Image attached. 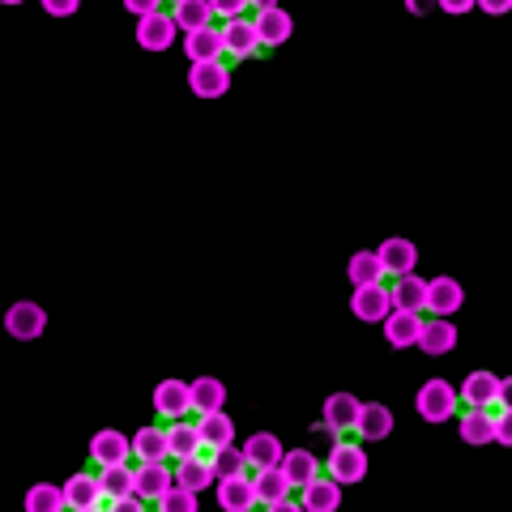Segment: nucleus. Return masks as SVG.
I'll list each match as a JSON object with an SVG mask.
<instances>
[{"label":"nucleus","instance_id":"nucleus-20","mask_svg":"<svg viewBox=\"0 0 512 512\" xmlns=\"http://www.w3.org/2000/svg\"><path fill=\"white\" fill-rule=\"evenodd\" d=\"M94 504H103V487H99V474H73L64 483V508H77V512H90Z\"/></svg>","mask_w":512,"mask_h":512},{"label":"nucleus","instance_id":"nucleus-23","mask_svg":"<svg viewBox=\"0 0 512 512\" xmlns=\"http://www.w3.org/2000/svg\"><path fill=\"white\" fill-rule=\"evenodd\" d=\"M359 397L355 393H329L325 397V427L329 431H355L359 423Z\"/></svg>","mask_w":512,"mask_h":512},{"label":"nucleus","instance_id":"nucleus-28","mask_svg":"<svg viewBox=\"0 0 512 512\" xmlns=\"http://www.w3.org/2000/svg\"><path fill=\"white\" fill-rule=\"evenodd\" d=\"M495 393H500V380H495V372H470L466 380H461V402L466 406H495Z\"/></svg>","mask_w":512,"mask_h":512},{"label":"nucleus","instance_id":"nucleus-19","mask_svg":"<svg viewBox=\"0 0 512 512\" xmlns=\"http://www.w3.org/2000/svg\"><path fill=\"white\" fill-rule=\"evenodd\" d=\"M154 410L163 414V419H188V410H192L188 384L184 380H163L154 389Z\"/></svg>","mask_w":512,"mask_h":512},{"label":"nucleus","instance_id":"nucleus-22","mask_svg":"<svg viewBox=\"0 0 512 512\" xmlns=\"http://www.w3.org/2000/svg\"><path fill=\"white\" fill-rule=\"evenodd\" d=\"M461 444H470V448L495 444V414L487 406H470L461 414Z\"/></svg>","mask_w":512,"mask_h":512},{"label":"nucleus","instance_id":"nucleus-24","mask_svg":"<svg viewBox=\"0 0 512 512\" xmlns=\"http://www.w3.org/2000/svg\"><path fill=\"white\" fill-rule=\"evenodd\" d=\"M282 440L274 436V431H256V436L244 444V457L252 470H269V466H282Z\"/></svg>","mask_w":512,"mask_h":512},{"label":"nucleus","instance_id":"nucleus-5","mask_svg":"<svg viewBox=\"0 0 512 512\" xmlns=\"http://www.w3.org/2000/svg\"><path fill=\"white\" fill-rule=\"evenodd\" d=\"M350 312H355L359 320H367V325H380V320L393 312V295H389V286H384V282L355 286V295H350Z\"/></svg>","mask_w":512,"mask_h":512},{"label":"nucleus","instance_id":"nucleus-26","mask_svg":"<svg viewBox=\"0 0 512 512\" xmlns=\"http://www.w3.org/2000/svg\"><path fill=\"white\" fill-rule=\"evenodd\" d=\"M175 483L188 487V491H205V487H214L218 478H214V466H210V453H197V457H184L180 461V470H175Z\"/></svg>","mask_w":512,"mask_h":512},{"label":"nucleus","instance_id":"nucleus-36","mask_svg":"<svg viewBox=\"0 0 512 512\" xmlns=\"http://www.w3.org/2000/svg\"><path fill=\"white\" fill-rule=\"evenodd\" d=\"M346 274H350V282H355V286L384 282V265H380L376 252H355V256H350V265H346Z\"/></svg>","mask_w":512,"mask_h":512},{"label":"nucleus","instance_id":"nucleus-39","mask_svg":"<svg viewBox=\"0 0 512 512\" xmlns=\"http://www.w3.org/2000/svg\"><path fill=\"white\" fill-rule=\"evenodd\" d=\"M210 5H214V13L222 22H231V18H244V9L252 5V0H210Z\"/></svg>","mask_w":512,"mask_h":512},{"label":"nucleus","instance_id":"nucleus-2","mask_svg":"<svg viewBox=\"0 0 512 512\" xmlns=\"http://www.w3.org/2000/svg\"><path fill=\"white\" fill-rule=\"evenodd\" d=\"M325 470H329V478H338L342 487L363 483V478H367V453H363V444H350V440L333 444V453H329V461H325Z\"/></svg>","mask_w":512,"mask_h":512},{"label":"nucleus","instance_id":"nucleus-8","mask_svg":"<svg viewBox=\"0 0 512 512\" xmlns=\"http://www.w3.org/2000/svg\"><path fill=\"white\" fill-rule=\"evenodd\" d=\"M384 325V342L393 350H406V346H419V333H423V312H406V308H393L389 316L380 320Z\"/></svg>","mask_w":512,"mask_h":512},{"label":"nucleus","instance_id":"nucleus-7","mask_svg":"<svg viewBox=\"0 0 512 512\" xmlns=\"http://www.w3.org/2000/svg\"><path fill=\"white\" fill-rule=\"evenodd\" d=\"M175 35H180V26H175V18L163 13V9L137 18V43L146 47V52H167V47L175 43Z\"/></svg>","mask_w":512,"mask_h":512},{"label":"nucleus","instance_id":"nucleus-32","mask_svg":"<svg viewBox=\"0 0 512 512\" xmlns=\"http://www.w3.org/2000/svg\"><path fill=\"white\" fill-rule=\"evenodd\" d=\"M133 457L137 461H167L171 448H167V431L163 427H141L133 436Z\"/></svg>","mask_w":512,"mask_h":512},{"label":"nucleus","instance_id":"nucleus-15","mask_svg":"<svg viewBox=\"0 0 512 512\" xmlns=\"http://www.w3.org/2000/svg\"><path fill=\"white\" fill-rule=\"evenodd\" d=\"M218 508L222 512H248V508H256V483L248 474L218 478Z\"/></svg>","mask_w":512,"mask_h":512},{"label":"nucleus","instance_id":"nucleus-43","mask_svg":"<svg viewBox=\"0 0 512 512\" xmlns=\"http://www.w3.org/2000/svg\"><path fill=\"white\" fill-rule=\"evenodd\" d=\"M478 9L491 13V18H504V13H512V0H478Z\"/></svg>","mask_w":512,"mask_h":512},{"label":"nucleus","instance_id":"nucleus-25","mask_svg":"<svg viewBox=\"0 0 512 512\" xmlns=\"http://www.w3.org/2000/svg\"><path fill=\"white\" fill-rule=\"evenodd\" d=\"M184 56L192 64L222 60V56H227V52H222V30L218 26H205V30H192V35H184Z\"/></svg>","mask_w":512,"mask_h":512},{"label":"nucleus","instance_id":"nucleus-35","mask_svg":"<svg viewBox=\"0 0 512 512\" xmlns=\"http://www.w3.org/2000/svg\"><path fill=\"white\" fill-rule=\"evenodd\" d=\"M210 466H214V478H235V474H248V457L244 448L222 444V448H210Z\"/></svg>","mask_w":512,"mask_h":512},{"label":"nucleus","instance_id":"nucleus-11","mask_svg":"<svg viewBox=\"0 0 512 512\" xmlns=\"http://www.w3.org/2000/svg\"><path fill=\"white\" fill-rule=\"evenodd\" d=\"M90 457H94V466H120V461L133 457V440H128L124 431H116V427L94 431V440H90Z\"/></svg>","mask_w":512,"mask_h":512},{"label":"nucleus","instance_id":"nucleus-9","mask_svg":"<svg viewBox=\"0 0 512 512\" xmlns=\"http://www.w3.org/2000/svg\"><path fill=\"white\" fill-rule=\"evenodd\" d=\"M222 52L231 60H252L261 52V35H256V26L248 18H231L222 22Z\"/></svg>","mask_w":512,"mask_h":512},{"label":"nucleus","instance_id":"nucleus-45","mask_svg":"<svg viewBox=\"0 0 512 512\" xmlns=\"http://www.w3.org/2000/svg\"><path fill=\"white\" fill-rule=\"evenodd\" d=\"M495 402H500V410H512V376L500 380V393H495Z\"/></svg>","mask_w":512,"mask_h":512},{"label":"nucleus","instance_id":"nucleus-40","mask_svg":"<svg viewBox=\"0 0 512 512\" xmlns=\"http://www.w3.org/2000/svg\"><path fill=\"white\" fill-rule=\"evenodd\" d=\"M495 444L512 448V410H500V414H495Z\"/></svg>","mask_w":512,"mask_h":512},{"label":"nucleus","instance_id":"nucleus-49","mask_svg":"<svg viewBox=\"0 0 512 512\" xmlns=\"http://www.w3.org/2000/svg\"><path fill=\"white\" fill-rule=\"evenodd\" d=\"M171 5H180V0H171Z\"/></svg>","mask_w":512,"mask_h":512},{"label":"nucleus","instance_id":"nucleus-29","mask_svg":"<svg viewBox=\"0 0 512 512\" xmlns=\"http://www.w3.org/2000/svg\"><path fill=\"white\" fill-rule=\"evenodd\" d=\"M188 397H192V410H222L227 406V384L214 380V376H197L188 384Z\"/></svg>","mask_w":512,"mask_h":512},{"label":"nucleus","instance_id":"nucleus-47","mask_svg":"<svg viewBox=\"0 0 512 512\" xmlns=\"http://www.w3.org/2000/svg\"><path fill=\"white\" fill-rule=\"evenodd\" d=\"M252 5H256V9H274L278 0H252Z\"/></svg>","mask_w":512,"mask_h":512},{"label":"nucleus","instance_id":"nucleus-6","mask_svg":"<svg viewBox=\"0 0 512 512\" xmlns=\"http://www.w3.org/2000/svg\"><path fill=\"white\" fill-rule=\"evenodd\" d=\"M256 504H265V508H274V512H286V508H295L291 504V478L282 474V466H269V470H256Z\"/></svg>","mask_w":512,"mask_h":512},{"label":"nucleus","instance_id":"nucleus-27","mask_svg":"<svg viewBox=\"0 0 512 512\" xmlns=\"http://www.w3.org/2000/svg\"><path fill=\"white\" fill-rule=\"evenodd\" d=\"M171 18H175V26L184 30V35H192V30H205V26H214V5L210 0H180V5L171 9Z\"/></svg>","mask_w":512,"mask_h":512},{"label":"nucleus","instance_id":"nucleus-31","mask_svg":"<svg viewBox=\"0 0 512 512\" xmlns=\"http://www.w3.org/2000/svg\"><path fill=\"white\" fill-rule=\"evenodd\" d=\"M167 448H171V457H175V461L197 457V453H201L197 423H188V419H171V427H167Z\"/></svg>","mask_w":512,"mask_h":512},{"label":"nucleus","instance_id":"nucleus-41","mask_svg":"<svg viewBox=\"0 0 512 512\" xmlns=\"http://www.w3.org/2000/svg\"><path fill=\"white\" fill-rule=\"evenodd\" d=\"M43 9L52 13V18H73V13L82 9V0H43Z\"/></svg>","mask_w":512,"mask_h":512},{"label":"nucleus","instance_id":"nucleus-38","mask_svg":"<svg viewBox=\"0 0 512 512\" xmlns=\"http://www.w3.org/2000/svg\"><path fill=\"white\" fill-rule=\"evenodd\" d=\"M158 508L163 512H197V491H188V487H167L163 495H158Z\"/></svg>","mask_w":512,"mask_h":512},{"label":"nucleus","instance_id":"nucleus-13","mask_svg":"<svg viewBox=\"0 0 512 512\" xmlns=\"http://www.w3.org/2000/svg\"><path fill=\"white\" fill-rule=\"evenodd\" d=\"M133 487L146 504H158V495H163L167 487H175V470H167L163 461H141V466L133 470Z\"/></svg>","mask_w":512,"mask_h":512},{"label":"nucleus","instance_id":"nucleus-33","mask_svg":"<svg viewBox=\"0 0 512 512\" xmlns=\"http://www.w3.org/2000/svg\"><path fill=\"white\" fill-rule=\"evenodd\" d=\"M282 474L291 478V487H303L320 474V461L308 453V448H291V453H282Z\"/></svg>","mask_w":512,"mask_h":512},{"label":"nucleus","instance_id":"nucleus-42","mask_svg":"<svg viewBox=\"0 0 512 512\" xmlns=\"http://www.w3.org/2000/svg\"><path fill=\"white\" fill-rule=\"evenodd\" d=\"M163 0H124V9L133 13V18H146V13H154Z\"/></svg>","mask_w":512,"mask_h":512},{"label":"nucleus","instance_id":"nucleus-1","mask_svg":"<svg viewBox=\"0 0 512 512\" xmlns=\"http://www.w3.org/2000/svg\"><path fill=\"white\" fill-rule=\"evenodd\" d=\"M457 406H461V397L448 380H427L423 389L414 393V410H419L427 423H448L457 414Z\"/></svg>","mask_w":512,"mask_h":512},{"label":"nucleus","instance_id":"nucleus-37","mask_svg":"<svg viewBox=\"0 0 512 512\" xmlns=\"http://www.w3.org/2000/svg\"><path fill=\"white\" fill-rule=\"evenodd\" d=\"M60 508H64V487L39 483L26 491V512H60Z\"/></svg>","mask_w":512,"mask_h":512},{"label":"nucleus","instance_id":"nucleus-21","mask_svg":"<svg viewBox=\"0 0 512 512\" xmlns=\"http://www.w3.org/2000/svg\"><path fill=\"white\" fill-rule=\"evenodd\" d=\"M197 436H201V448L235 444V423H231V414H227V410H201Z\"/></svg>","mask_w":512,"mask_h":512},{"label":"nucleus","instance_id":"nucleus-10","mask_svg":"<svg viewBox=\"0 0 512 512\" xmlns=\"http://www.w3.org/2000/svg\"><path fill=\"white\" fill-rule=\"evenodd\" d=\"M252 26H256V35H261V47H282L286 39L295 35V18H291V13H286L282 5H274V9H256Z\"/></svg>","mask_w":512,"mask_h":512},{"label":"nucleus","instance_id":"nucleus-18","mask_svg":"<svg viewBox=\"0 0 512 512\" xmlns=\"http://www.w3.org/2000/svg\"><path fill=\"white\" fill-rule=\"evenodd\" d=\"M355 431H359V440H367V444L389 440V436H393V410L380 406V402H363V406H359Z\"/></svg>","mask_w":512,"mask_h":512},{"label":"nucleus","instance_id":"nucleus-16","mask_svg":"<svg viewBox=\"0 0 512 512\" xmlns=\"http://www.w3.org/2000/svg\"><path fill=\"white\" fill-rule=\"evenodd\" d=\"M299 504L308 508V512H333L342 504V483L338 478H312V483H303L299 487Z\"/></svg>","mask_w":512,"mask_h":512},{"label":"nucleus","instance_id":"nucleus-17","mask_svg":"<svg viewBox=\"0 0 512 512\" xmlns=\"http://www.w3.org/2000/svg\"><path fill=\"white\" fill-rule=\"evenodd\" d=\"M457 346V325L448 316H436V320H423V333H419V350L431 359L448 355V350Z\"/></svg>","mask_w":512,"mask_h":512},{"label":"nucleus","instance_id":"nucleus-14","mask_svg":"<svg viewBox=\"0 0 512 512\" xmlns=\"http://www.w3.org/2000/svg\"><path fill=\"white\" fill-rule=\"evenodd\" d=\"M376 256H380V265H384V274H414V265H419V248L410 244V239H402V235H393V239H384V244L376 248Z\"/></svg>","mask_w":512,"mask_h":512},{"label":"nucleus","instance_id":"nucleus-30","mask_svg":"<svg viewBox=\"0 0 512 512\" xmlns=\"http://www.w3.org/2000/svg\"><path fill=\"white\" fill-rule=\"evenodd\" d=\"M393 308H406V312H423L427 308V282L419 274H402L393 282Z\"/></svg>","mask_w":512,"mask_h":512},{"label":"nucleus","instance_id":"nucleus-34","mask_svg":"<svg viewBox=\"0 0 512 512\" xmlns=\"http://www.w3.org/2000/svg\"><path fill=\"white\" fill-rule=\"evenodd\" d=\"M99 487H103V500H124V495H133V470H128V461L120 466H99Z\"/></svg>","mask_w":512,"mask_h":512},{"label":"nucleus","instance_id":"nucleus-48","mask_svg":"<svg viewBox=\"0 0 512 512\" xmlns=\"http://www.w3.org/2000/svg\"><path fill=\"white\" fill-rule=\"evenodd\" d=\"M0 5H22V0H0Z\"/></svg>","mask_w":512,"mask_h":512},{"label":"nucleus","instance_id":"nucleus-44","mask_svg":"<svg viewBox=\"0 0 512 512\" xmlns=\"http://www.w3.org/2000/svg\"><path fill=\"white\" fill-rule=\"evenodd\" d=\"M440 9L444 13H470V9H478V0H440Z\"/></svg>","mask_w":512,"mask_h":512},{"label":"nucleus","instance_id":"nucleus-3","mask_svg":"<svg viewBox=\"0 0 512 512\" xmlns=\"http://www.w3.org/2000/svg\"><path fill=\"white\" fill-rule=\"evenodd\" d=\"M43 329H47V312L39 308V303L18 299V303H9V308H5V333H9V338L35 342Z\"/></svg>","mask_w":512,"mask_h":512},{"label":"nucleus","instance_id":"nucleus-46","mask_svg":"<svg viewBox=\"0 0 512 512\" xmlns=\"http://www.w3.org/2000/svg\"><path fill=\"white\" fill-rule=\"evenodd\" d=\"M406 9L414 13V18H423V13H431V9H440V0H406Z\"/></svg>","mask_w":512,"mask_h":512},{"label":"nucleus","instance_id":"nucleus-12","mask_svg":"<svg viewBox=\"0 0 512 512\" xmlns=\"http://www.w3.org/2000/svg\"><path fill=\"white\" fill-rule=\"evenodd\" d=\"M461 308H466V291H461V282H457V278L440 274V278H431V282H427V312L453 316V312H461Z\"/></svg>","mask_w":512,"mask_h":512},{"label":"nucleus","instance_id":"nucleus-4","mask_svg":"<svg viewBox=\"0 0 512 512\" xmlns=\"http://www.w3.org/2000/svg\"><path fill=\"white\" fill-rule=\"evenodd\" d=\"M188 90L197 99H222L231 90V69L222 60H205V64H192L188 69Z\"/></svg>","mask_w":512,"mask_h":512}]
</instances>
